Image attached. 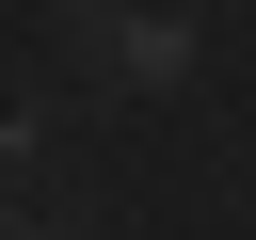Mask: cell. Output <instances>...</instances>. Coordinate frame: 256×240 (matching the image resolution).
Instances as JSON below:
<instances>
[{
    "label": "cell",
    "instance_id": "cell-1",
    "mask_svg": "<svg viewBox=\"0 0 256 240\" xmlns=\"http://www.w3.org/2000/svg\"><path fill=\"white\" fill-rule=\"evenodd\" d=\"M80 32H96V64H112V80H176V16H144V0H96Z\"/></svg>",
    "mask_w": 256,
    "mask_h": 240
}]
</instances>
